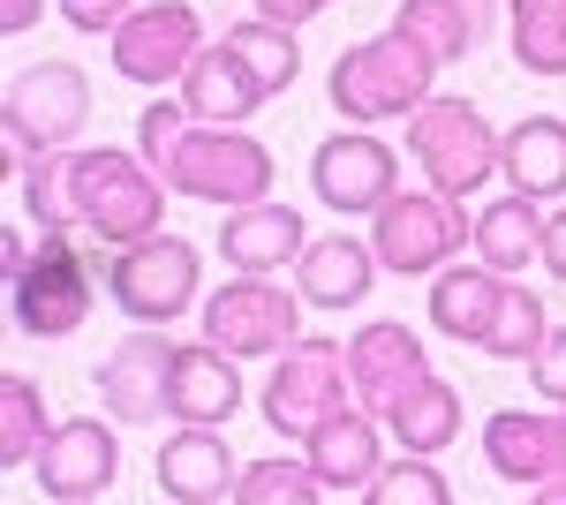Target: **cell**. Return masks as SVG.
<instances>
[{"instance_id": "obj_15", "label": "cell", "mask_w": 566, "mask_h": 505, "mask_svg": "<svg viewBox=\"0 0 566 505\" xmlns=\"http://www.w3.org/2000/svg\"><path fill=\"white\" fill-rule=\"evenodd\" d=\"M348 378H355V400H363L370 415L386 422V415H392V400H400L408 385L431 378V355H423V339L408 333V325H392V317H370V325L348 339Z\"/></svg>"}, {"instance_id": "obj_21", "label": "cell", "mask_w": 566, "mask_h": 505, "mask_svg": "<svg viewBox=\"0 0 566 505\" xmlns=\"http://www.w3.org/2000/svg\"><path fill=\"white\" fill-rule=\"evenodd\" d=\"M378 272H386L378 250L355 242V234H317V242L295 256V287H303V302H317V309H355V302L370 295Z\"/></svg>"}, {"instance_id": "obj_2", "label": "cell", "mask_w": 566, "mask_h": 505, "mask_svg": "<svg viewBox=\"0 0 566 505\" xmlns=\"http://www.w3.org/2000/svg\"><path fill=\"white\" fill-rule=\"evenodd\" d=\"M136 151L189 204L242 211L272 197V151L242 122H197L181 98H151L136 114Z\"/></svg>"}, {"instance_id": "obj_20", "label": "cell", "mask_w": 566, "mask_h": 505, "mask_svg": "<svg viewBox=\"0 0 566 505\" xmlns=\"http://www.w3.org/2000/svg\"><path fill=\"white\" fill-rule=\"evenodd\" d=\"M310 227H303V211L295 204H242V211H227V227H219V256H227V272H280L287 256H303Z\"/></svg>"}, {"instance_id": "obj_14", "label": "cell", "mask_w": 566, "mask_h": 505, "mask_svg": "<svg viewBox=\"0 0 566 505\" xmlns=\"http://www.w3.org/2000/svg\"><path fill=\"white\" fill-rule=\"evenodd\" d=\"M98 400L114 422H159L175 400V339L167 333H129L122 347H106L98 362Z\"/></svg>"}, {"instance_id": "obj_6", "label": "cell", "mask_w": 566, "mask_h": 505, "mask_svg": "<svg viewBox=\"0 0 566 505\" xmlns=\"http://www.w3.org/2000/svg\"><path fill=\"white\" fill-rule=\"evenodd\" d=\"M469 242H476V227L461 219L453 197H438V189H392L386 204L370 211V250H378V264L400 272V280L446 272Z\"/></svg>"}, {"instance_id": "obj_37", "label": "cell", "mask_w": 566, "mask_h": 505, "mask_svg": "<svg viewBox=\"0 0 566 505\" xmlns=\"http://www.w3.org/2000/svg\"><path fill=\"white\" fill-rule=\"evenodd\" d=\"M544 272H552V280H566V204L544 219Z\"/></svg>"}, {"instance_id": "obj_31", "label": "cell", "mask_w": 566, "mask_h": 505, "mask_svg": "<svg viewBox=\"0 0 566 505\" xmlns=\"http://www.w3.org/2000/svg\"><path fill=\"white\" fill-rule=\"evenodd\" d=\"M234 498L242 505H317L325 498V483H317V467L303 461H250L234 475Z\"/></svg>"}, {"instance_id": "obj_5", "label": "cell", "mask_w": 566, "mask_h": 505, "mask_svg": "<svg viewBox=\"0 0 566 505\" xmlns=\"http://www.w3.org/2000/svg\"><path fill=\"white\" fill-rule=\"evenodd\" d=\"M408 159L431 173L438 197H453V204H469L483 181L499 173V128L476 114V98H423L416 114H408Z\"/></svg>"}, {"instance_id": "obj_32", "label": "cell", "mask_w": 566, "mask_h": 505, "mask_svg": "<svg viewBox=\"0 0 566 505\" xmlns=\"http://www.w3.org/2000/svg\"><path fill=\"white\" fill-rule=\"evenodd\" d=\"M544 333H552V317H544V295H528V287H506V302H499V325H491V339H483V355H491V362H528V355L544 347Z\"/></svg>"}, {"instance_id": "obj_22", "label": "cell", "mask_w": 566, "mask_h": 505, "mask_svg": "<svg viewBox=\"0 0 566 505\" xmlns=\"http://www.w3.org/2000/svg\"><path fill=\"white\" fill-rule=\"evenodd\" d=\"M242 408V370H234V355L212 347V339H197V347H175V400H167V415L181 422H227Z\"/></svg>"}, {"instance_id": "obj_11", "label": "cell", "mask_w": 566, "mask_h": 505, "mask_svg": "<svg viewBox=\"0 0 566 505\" xmlns=\"http://www.w3.org/2000/svg\"><path fill=\"white\" fill-rule=\"evenodd\" d=\"M303 333V295L272 287V272H234L219 295H205V339L227 355H280Z\"/></svg>"}, {"instance_id": "obj_23", "label": "cell", "mask_w": 566, "mask_h": 505, "mask_svg": "<svg viewBox=\"0 0 566 505\" xmlns=\"http://www.w3.org/2000/svg\"><path fill=\"white\" fill-rule=\"evenodd\" d=\"M499 173L522 189V197H566V122L559 114H522V122L499 136Z\"/></svg>"}, {"instance_id": "obj_17", "label": "cell", "mask_w": 566, "mask_h": 505, "mask_svg": "<svg viewBox=\"0 0 566 505\" xmlns=\"http://www.w3.org/2000/svg\"><path fill=\"white\" fill-rule=\"evenodd\" d=\"M303 453H310V467H317V483L325 491H340V498H363L370 491V475L386 467V453H378V415L355 400V408H333V415L317 422L303 438Z\"/></svg>"}, {"instance_id": "obj_40", "label": "cell", "mask_w": 566, "mask_h": 505, "mask_svg": "<svg viewBox=\"0 0 566 505\" xmlns=\"http://www.w3.org/2000/svg\"><path fill=\"white\" fill-rule=\"evenodd\" d=\"M559 430H566V415H559Z\"/></svg>"}, {"instance_id": "obj_38", "label": "cell", "mask_w": 566, "mask_h": 505, "mask_svg": "<svg viewBox=\"0 0 566 505\" xmlns=\"http://www.w3.org/2000/svg\"><path fill=\"white\" fill-rule=\"evenodd\" d=\"M39 8H45V0H0V31H8V39H15V31H31V23H39Z\"/></svg>"}, {"instance_id": "obj_10", "label": "cell", "mask_w": 566, "mask_h": 505, "mask_svg": "<svg viewBox=\"0 0 566 505\" xmlns=\"http://www.w3.org/2000/svg\"><path fill=\"white\" fill-rule=\"evenodd\" d=\"M106 45H114V76L159 91V84H181L189 76V61L205 53V23H197L189 0H144V8H129L106 31Z\"/></svg>"}, {"instance_id": "obj_29", "label": "cell", "mask_w": 566, "mask_h": 505, "mask_svg": "<svg viewBox=\"0 0 566 505\" xmlns=\"http://www.w3.org/2000/svg\"><path fill=\"white\" fill-rule=\"evenodd\" d=\"M45 392L23 370H8L0 378V467H31L39 461V445H45Z\"/></svg>"}, {"instance_id": "obj_16", "label": "cell", "mask_w": 566, "mask_h": 505, "mask_svg": "<svg viewBox=\"0 0 566 505\" xmlns=\"http://www.w3.org/2000/svg\"><path fill=\"white\" fill-rule=\"evenodd\" d=\"M483 461L499 483H514V491H536V483H552L566 467V430L559 415H528V408H499V415L483 422Z\"/></svg>"}, {"instance_id": "obj_12", "label": "cell", "mask_w": 566, "mask_h": 505, "mask_svg": "<svg viewBox=\"0 0 566 505\" xmlns=\"http://www.w3.org/2000/svg\"><path fill=\"white\" fill-rule=\"evenodd\" d=\"M310 189H317V204H333L340 219H363V211H378L400 189V151L355 122L310 151Z\"/></svg>"}, {"instance_id": "obj_18", "label": "cell", "mask_w": 566, "mask_h": 505, "mask_svg": "<svg viewBox=\"0 0 566 505\" xmlns=\"http://www.w3.org/2000/svg\"><path fill=\"white\" fill-rule=\"evenodd\" d=\"M234 453L212 422H181L175 438L159 445V498H181V505H212V498H234Z\"/></svg>"}, {"instance_id": "obj_27", "label": "cell", "mask_w": 566, "mask_h": 505, "mask_svg": "<svg viewBox=\"0 0 566 505\" xmlns=\"http://www.w3.org/2000/svg\"><path fill=\"white\" fill-rule=\"evenodd\" d=\"M386 430L400 438V453H446V445L461 438V392L431 370V378H416L400 400H392Z\"/></svg>"}, {"instance_id": "obj_35", "label": "cell", "mask_w": 566, "mask_h": 505, "mask_svg": "<svg viewBox=\"0 0 566 505\" xmlns=\"http://www.w3.org/2000/svg\"><path fill=\"white\" fill-rule=\"evenodd\" d=\"M122 15H129V0H61V23L84 31V39H106Z\"/></svg>"}, {"instance_id": "obj_33", "label": "cell", "mask_w": 566, "mask_h": 505, "mask_svg": "<svg viewBox=\"0 0 566 505\" xmlns=\"http://www.w3.org/2000/svg\"><path fill=\"white\" fill-rule=\"evenodd\" d=\"M363 505H453V483L431 467V453H400L392 467L370 475Z\"/></svg>"}, {"instance_id": "obj_3", "label": "cell", "mask_w": 566, "mask_h": 505, "mask_svg": "<svg viewBox=\"0 0 566 505\" xmlns=\"http://www.w3.org/2000/svg\"><path fill=\"white\" fill-rule=\"evenodd\" d=\"M114 250L91 234H39L31 256L8 272V317L31 339H69L91 317V295L106 287Z\"/></svg>"}, {"instance_id": "obj_25", "label": "cell", "mask_w": 566, "mask_h": 505, "mask_svg": "<svg viewBox=\"0 0 566 505\" xmlns=\"http://www.w3.org/2000/svg\"><path fill=\"white\" fill-rule=\"evenodd\" d=\"M392 31L416 39L438 69H446V61H461V53L491 31V0H400V8H392Z\"/></svg>"}, {"instance_id": "obj_4", "label": "cell", "mask_w": 566, "mask_h": 505, "mask_svg": "<svg viewBox=\"0 0 566 505\" xmlns=\"http://www.w3.org/2000/svg\"><path fill=\"white\" fill-rule=\"evenodd\" d=\"M431 84H438V61L416 39H400V31L348 45V53L333 61V76H325L333 114H348V122H363V128L370 122H408V114L431 98Z\"/></svg>"}, {"instance_id": "obj_9", "label": "cell", "mask_w": 566, "mask_h": 505, "mask_svg": "<svg viewBox=\"0 0 566 505\" xmlns=\"http://www.w3.org/2000/svg\"><path fill=\"white\" fill-rule=\"evenodd\" d=\"M84 122H91V76L76 61H39V69H23V76L8 84V98H0L8 151H23V159L69 151Z\"/></svg>"}, {"instance_id": "obj_39", "label": "cell", "mask_w": 566, "mask_h": 505, "mask_svg": "<svg viewBox=\"0 0 566 505\" xmlns=\"http://www.w3.org/2000/svg\"><path fill=\"white\" fill-rule=\"evenodd\" d=\"M528 498H544V505H566V467H559V475H552V483H536Z\"/></svg>"}, {"instance_id": "obj_1", "label": "cell", "mask_w": 566, "mask_h": 505, "mask_svg": "<svg viewBox=\"0 0 566 505\" xmlns=\"http://www.w3.org/2000/svg\"><path fill=\"white\" fill-rule=\"evenodd\" d=\"M167 181L151 173L144 151H39L23 159V211L39 234H91L106 250L144 242L167 227Z\"/></svg>"}, {"instance_id": "obj_26", "label": "cell", "mask_w": 566, "mask_h": 505, "mask_svg": "<svg viewBox=\"0 0 566 505\" xmlns=\"http://www.w3.org/2000/svg\"><path fill=\"white\" fill-rule=\"evenodd\" d=\"M469 250H476L491 272H528V256H544V211H536V197L506 189L499 204H483Z\"/></svg>"}, {"instance_id": "obj_13", "label": "cell", "mask_w": 566, "mask_h": 505, "mask_svg": "<svg viewBox=\"0 0 566 505\" xmlns=\"http://www.w3.org/2000/svg\"><path fill=\"white\" fill-rule=\"evenodd\" d=\"M31 475H39L45 498H61V505L106 498V491H114V475H122V438H114L98 415H69V422H53V430H45Z\"/></svg>"}, {"instance_id": "obj_7", "label": "cell", "mask_w": 566, "mask_h": 505, "mask_svg": "<svg viewBox=\"0 0 566 505\" xmlns=\"http://www.w3.org/2000/svg\"><path fill=\"white\" fill-rule=\"evenodd\" d=\"M348 400H355L348 347H340V339H303V333L272 355V378H264V392H258L264 422H272L280 438H310L317 422L333 415V408H348Z\"/></svg>"}, {"instance_id": "obj_19", "label": "cell", "mask_w": 566, "mask_h": 505, "mask_svg": "<svg viewBox=\"0 0 566 505\" xmlns=\"http://www.w3.org/2000/svg\"><path fill=\"white\" fill-rule=\"evenodd\" d=\"M506 272H491V264H446L431 272V325L446 339H461V347H483L491 325H499V302H506Z\"/></svg>"}, {"instance_id": "obj_34", "label": "cell", "mask_w": 566, "mask_h": 505, "mask_svg": "<svg viewBox=\"0 0 566 505\" xmlns=\"http://www.w3.org/2000/svg\"><path fill=\"white\" fill-rule=\"evenodd\" d=\"M528 385H536V400L566 408V325H552V333H544V347L528 355Z\"/></svg>"}, {"instance_id": "obj_24", "label": "cell", "mask_w": 566, "mask_h": 505, "mask_svg": "<svg viewBox=\"0 0 566 505\" xmlns=\"http://www.w3.org/2000/svg\"><path fill=\"white\" fill-rule=\"evenodd\" d=\"M181 106L197 114V122H250L264 106V91H258V76L242 69V53L219 39V45H205L197 61H189V76H181Z\"/></svg>"}, {"instance_id": "obj_30", "label": "cell", "mask_w": 566, "mask_h": 505, "mask_svg": "<svg viewBox=\"0 0 566 505\" xmlns=\"http://www.w3.org/2000/svg\"><path fill=\"white\" fill-rule=\"evenodd\" d=\"M514 61L528 76H566V0H514Z\"/></svg>"}, {"instance_id": "obj_36", "label": "cell", "mask_w": 566, "mask_h": 505, "mask_svg": "<svg viewBox=\"0 0 566 505\" xmlns=\"http://www.w3.org/2000/svg\"><path fill=\"white\" fill-rule=\"evenodd\" d=\"M250 8H258L264 23H287V31H303V23H317L333 0H250Z\"/></svg>"}, {"instance_id": "obj_8", "label": "cell", "mask_w": 566, "mask_h": 505, "mask_svg": "<svg viewBox=\"0 0 566 505\" xmlns=\"http://www.w3.org/2000/svg\"><path fill=\"white\" fill-rule=\"evenodd\" d=\"M197 250L181 242V234H144V242H122L114 264H106V302L136 317V325H175L181 309L197 302Z\"/></svg>"}, {"instance_id": "obj_28", "label": "cell", "mask_w": 566, "mask_h": 505, "mask_svg": "<svg viewBox=\"0 0 566 505\" xmlns=\"http://www.w3.org/2000/svg\"><path fill=\"white\" fill-rule=\"evenodd\" d=\"M227 45L242 53V69L258 76L264 98H280V91L303 76V45H295V31H287V23H264V15H250V23H227Z\"/></svg>"}]
</instances>
